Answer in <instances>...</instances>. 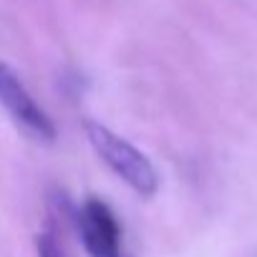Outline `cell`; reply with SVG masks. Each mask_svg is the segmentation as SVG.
<instances>
[{"label":"cell","instance_id":"cell-1","mask_svg":"<svg viewBox=\"0 0 257 257\" xmlns=\"http://www.w3.org/2000/svg\"><path fill=\"white\" fill-rule=\"evenodd\" d=\"M86 139L91 144V149L96 152V157L128 187L142 197H152L159 189V174L157 167L152 164V159L137 149L132 142H126L123 137H118L116 132H111L108 126L98 123V121H88L86 123Z\"/></svg>","mask_w":257,"mask_h":257},{"label":"cell","instance_id":"cell-2","mask_svg":"<svg viewBox=\"0 0 257 257\" xmlns=\"http://www.w3.org/2000/svg\"><path fill=\"white\" fill-rule=\"evenodd\" d=\"M78 234L88 257H123V232L113 209L91 197L78 209Z\"/></svg>","mask_w":257,"mask_h":257},{"label":"cell","instance_id":"cell-3","mask_svg":"<svg viewBox=\"0 0 257 257\" xmlns=\"http://www.w3.org/2000/svg\"><path fill=\"white\" fill-rule=\"evenodd\" d=\"M0 106H3L26 132H31L36 139L51 142L56 137V126L48 118V113L41 108V103L23 86L18 73L3 61H0Z\"/></svg>","mask_w":257,"mask_h":257},{"label":"cell","instance_id":"cell-4","mask_svg":"<svg viewBox=\"0 0 257 257\" xmlns=\"http://www.w3.org/2000/svg\"><path fill=\"white\" fill-rule=\"evenodd\" d=\"M38 257H66V254H63L58 239L46 232V234L38 237Z\"/></svg>","mask_w":257,"mask_h":257}]
</instances>
